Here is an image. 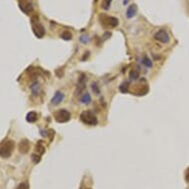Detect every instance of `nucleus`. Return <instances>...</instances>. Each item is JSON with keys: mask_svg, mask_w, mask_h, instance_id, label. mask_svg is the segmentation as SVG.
<instances>
[{"mask_svg": "<svg viewBox=\"0 0 189 189\" xmlns=\"http://www.w3.org/2000/svg\"><path fill=\"white\" fill-rule=\"evenodd\" d=\"M15 148V143L12 140H5L0 144V156L2 159L10 157Z\"/></svg>", "mask_w": 189, "mask_h": 189, "instance_id": "nucleus-1", "label": "nucleus"}, {"mask_svg": "<svg viewBox=\"0 0 189 189\" xmlns=\"http://www.w3.org/2000/svg\"><path fill=\"white\" fill-rule=\"evenodd\" d=\"M31 26H32V30L37 38L41 39L44 37V35H45V28H44V26L40 22V19H39L38 16L32 17V19H31Z\"/></svg>", "mask_w": 189, "mask_h": 189, "instance_id": "nucleus-2", "label": "nucleus"}, {"mask_svg": "<svg viewBox=\"0 0 189 189\" xmlns=\"http://www.w3.org/2000/svg\"><path fill=\"white\" fill-rule=\"evenodd\" d=\"M99 21L101 25L105 28H115L119 24V20L115 17L108 16L106 14H100L99 15Z\"/></svg>", "mask_w": 189, "mask_h": 189, "instance_id": "nucleus-3", "label": "nucleus"}, {"mask_svg": "<svg viewBox=\"0 0 189 189\" xmlns=\"http://www.w3.org/2000/svg\"><path fill=\"white\" fill-rule=\"evenodd\" d=\"M80 120L86 125L89 126H95L97 124V118L91 111H84L81 113Z\"/></svg>", "mask_w": 189, "mask_h": 189, "instance_id": "nucleus-4", "label": "nucleus"}, {"mask_svg": "<svg viewBox=\"0 0 189 189\" xmlns=\"http://www.w3.org/2000/svg\"><path fill=\"white\" fill-rule=\"evenodd\" d=\"M55 119L59 123H65L70 119V113L65 109H60L55 113Z\"/></svg>", "mask_w": 189, "mask_h": 189, "instance_id": "nucleus-5", "label": "nucleus"}, {"mask_svg": "<svg viewBox=\"0 0 189 189\" xmlns=\"http://www.w3.org/2000/svg\"><path fill=\"white\" fill-rule=\"evenodd\" d=\"M19 7L25 14L29 15L34 9L33 0H19Z\"/></svg>", "mask_w": 189, "mask_h": 189, "instance_id": "nucleus-6", "label": "nucleus"}, {"mask_svg": "<svg viewBox=\"0 0 189 189\" xmlns=\"http://www.w3.org/2000/svg\"><path fill=\"white\" fill-rule=\"evenodd\" d=\"M155 39L162 44H168L170 40L168 34L165 30H160L159 32H156L155 35Z\"/></svg>", "mask_w": 189, "mask_h": 189, "instance_id": "nucleus-7", "label": "nucleus"}, {"mask_svg": "<svg viewBox=\"0 0 189 189\" xmlns=\"http://www.w3.org/2000/svg\"><path fill=\"white\" fill-rule=\"evenodd\" d=\"M30 149V142L28 140H22L19 144V152L21 153H27Z\"/></svg>", "mask_w": 189, "mask_h": 189, "instance_id": "nucleus-8", "label": "nucleus"}, {"mask_svg": "<svg viewBox=\"0 0 189 189\" xmlns=\"http://www.w3.org/2000/svg\"><path fill=\"white\" fill-rule=\"evenodd\" d=\"M64 95L63 92H60V91H58L54 95V97H52V103L54 104V105H59L61 101L64 100Z\"/></svg>", "mask_w": 189, "mask_h": 189, "instance_id": "nucleus-9", "label": "nucleus"}, {"mask_svg": "<svg viewBox=\"0 0 189 189\" xmlns=\"http://www.w3.org/2000/svg\"><path fill=\"white\" fill-rule=\"evenodd\" d=\"M138 12V7L136 4H132L128 7V9H127V17L128 18H133V17L137 14Z\"/></svg>", "mask_w": 189, "mask_h": 189, "instance_id": "nucleus-10", "label": "nucleus"}, {"mask_svg": "<svg viewBox=\"0 0 189 189\" xmlns=\"http://www.w3.org/2000/svg\"><path fill=\"white\" fill-rule=\"evenodd\" d=\"M45 149H46V148H45V146H44L43 141H39L36 145V148H35V152H36V153L39 156H42L43 153L45 152Z\"/></svg>", "mask_w": 189, "mask_h": 189, "instance_id": "nucleus-11", "label": "nucleus"}, {"mask_svg": "<svg viewBox=\"0 0 189 189\" xmlns=\"http://www.w3.org/2000/svg\"><path fill=\"white\" fill-rule=\"evenodd\" d=\"M26 120H27L29 123H34L38 120V114L34 111H31L27 114V116H26Z\"/></svg>", "mask_w": 189, "mask_h": 189, "instance_id": "nucleus-12", "label": "nucleus"}, {"mask_svg": "<svg viewBox=\"0 0 189 189\" xmlns=\"http://www.w3.org/2000/svg\"><path fill=\"white\" fill-rule=\"evenodd\" d=\"M31 90H32L34 95H37L39 93V91H40V84H39V82L37 81L33 82L32 85H31Z\"/></svg>", "mask_w": 189, "mask_h": 189, "instance_id": "nucleus-13", "label": "nucleus"}, {"mask_svg": "<svg viewBox=\"0 0 189 189\" xmlns=\"http://www.w3.org/2000/svg\"><path fill=\"white\" fill-rule=\"evenodd\" d=\"M81 102L84 104H89L91 102V96L88 93H84V95L81 97Z\"/></svg>", "mask_w": 189, "mask_h": 189, "instance_id": "nucleus-14", "label": "nucleus"}, {"mask_svg": "<svg viewBox=\"0 0 189 189\" xmlns=\"http://www.w3.org/2000/svg\"><path fill=\"white\" fill-rule=\"evenodd\" d=\"M111 2H112V0H103L101 6H102L104 10H108L110 8V5H111Z\"/></svg>", "mask_w": 189, "mask_h": 189, "instance_id": "nucleus-15", "label": "nucleus"}, {"mask_svg": "<svg viewBox=\"0 0 189 189\" xmlns=\"http://www.w3.org/2000/svg\"><path fill=\"white\" fill-rule=\"evenodd\" d=\"M60 37L64 39V40H67V41H68V40H71V38H72V36H71V34H70V32H68V31H65V32H64L63 34L60 35Z\"/></svg>", "mask_w": 189, "mask_h": 189, "instance_id": "nucleus-16", "label": "nucleus"}, {"mask_svg": "<svg viewBox=\"0 0 189 189\" xmlns=\"http://www.w3.org/2000/svg\"><path fill=\"white\" fill-rule=\"evenodd\" d=\"M143 64L146 65L147 68H151L152 65L151 60H149L148 56H144V58H143Z\"/></svg>", "mask_w": 189, "mask_h": 189, "instance_id": "nucleus-17", "label": "nucleus"}, {"mask_svg": "<svg viewBox=\"0 0 189 189\" xmlns=\"http://www.w3.org/2000/svg\"><path fill=\"white\" fill-rule=\"evenodd\" d=\"M139 71L138 70H135V69H133L132 70V71L130 72V77L132 78V79H137V78H139Z\"/></svg>", "mask_w": 189, "mask_h": 189, "instance_id": "nucleus-18", "label": "nucleus"}, {"mask_svg": "<svg viewBox=\"0 0 189 189\" xmlns=\"http://www.w3.org/2000/svg\"><path fill=\"white\" fill-rule=\"evenodd\" d=\"M32 160H33V161L35 162V164H38V162H40V160H41V156H39V155H37L36 152H35L32 155Z\"/></svg>", "mask_w": 189, "mask_h": 189, "instance_id": "nucleus-19", "label": "nucleus"}, {"mask_svg": "<svg viewBox=\"0 0 189 189\" xmlns=\"http://www.w3.org/2000/svg\"><path fill=\"white\" fill-rule=\"evenodd\" d=\"M16 189H29V184L27 182H22L17 186Z\"/></svg>", "mask_w": 189, "mask_h": 189, "instance_id": "nucleus-20", "label": "nucleus"}, {"mask_svg": "<svg viewBox=\"0 0 189 189\" xmlns=\"http://www.w3.org/2000/svg\"><path fill=\"white\" fill-rule=\"evenodd\" d=\"M92 90H93L96 94H99V89H98V86L96 83H92Z\"/></svg>", "mask_w": 189, "mask_h": 189, "instance_id": "nucleus-21", "label": "nucleus"}, {"mask_svg": "<svg viewBox=\"0 0 189 189\" xmlns=\"http://www.w3.org/2000/svg\"><path fill=\"white\" fill-rule=\"evenodd\" d=\"M186 180L189 181V168L187 169V173H186Z\"/></svg>", "mask_w": 189, "mask_h": 189, "instance_id": "nucleus-22", "label": "nucleus"}, {"mask_svg": "<svg viewBox=\"0 0 189 189\" xmlns=\"http://www.w3.org/2000/svg\"><path fill=\"white\" fill-rule=\"evenodd\" d=\"M83 189H91V188H83Z\"/></svg>", "mask_w": 189, "mask_h": 189, "instance_id": "nucleus-23", "label": "nucleus"}]
</instances>
